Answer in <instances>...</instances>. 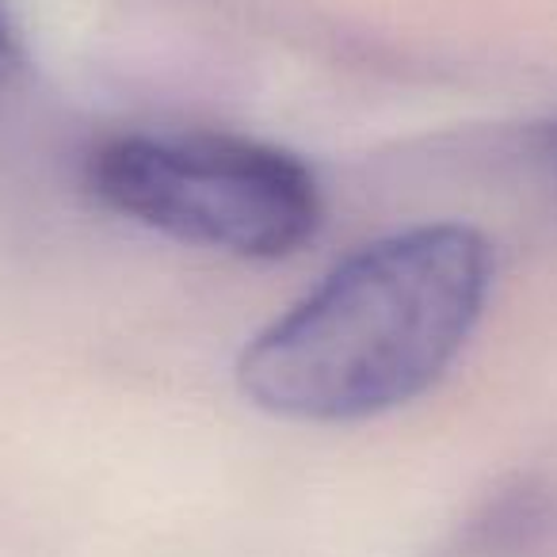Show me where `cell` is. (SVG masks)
Instances as JSON below:
<instances>
[{
    "instance_id": "1",
    "label": "cell",
    "mask_w": 557,
    "mask_h": 557,
    "mask_svg": "<svg viewBox=\"0 0 557 557\" xmlns=\"http://www.w3.org/2000/svg\"><path fill=\"white\" fill-rule=\"evenodd\" d=\"M493 287V248L458 222L359 248L245 348L256 409L310 424L379 417L455 363Z\"/></svg>"
},
{
    "instance_id": "2",
    "label": "cell",
    "mask_w": 557,
    "mask_h": 557,
    "mask_svg": "<svg viewBox=\"0 0 557 557\" xmlns=\"http://www.w3.org/2000/svg\"><path fill=\"white\" fill-rule=\"evenodd\" d=\"M115 214L240 260H278L318 233L321 195L295 153L230 134H131L88 157Z\"/></svg>"
},
{
    "instance_id": "3",
    "label": "cell",
    "mask_w": 557,
    "mask_h": 557,
    "mask_svg": "<svg viewBox=\"0 0 557 557\" xmlns=\"http://www.w3.org/2000/svg\"><path fill=\"white\" fill-rule=\"evenodd\" d=\"M20 65V50H16V35H12L9 27V16L0 12V88L9 85L12 73H16Z\"/></svg>"
},
{
    "instance_id": "4",
    "label": "cell",
    "mask_w": 557,
    "mask_h": 557,
    "mask_svg": "<svg viewBox=\"0 0 557 557\" xmlns=\"http://www.w3.org/2000/svg\"><path fill=\"white\" fill-rule=\"evenodd\" d=\"M539 153L546 157V164L557 172V123L542 131V138H539Z\"/></svg>"
}]
</instances>
